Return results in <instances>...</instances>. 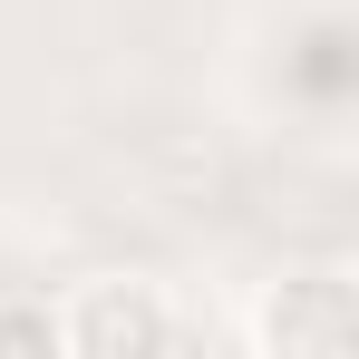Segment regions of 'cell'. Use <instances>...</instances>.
<instances>
[{"label":"cell","instance_id":"cell-1","mask_svg":"<svg viewBox=\"0 0 359 359\" xmlns=\"http://www.w3.org/2000/svg\"><path fill=\"white\" fill-rule=\"evenodd\" d=\"M359 340V292L350 272H282L243 311V350L252 359H340Z\"/></svg>","mask_w":359,"mask_h":359},{"label":"cell","instance_id":"cell-2","mask_svg":"<svg viewBox=\"0 0 359 359\" xmlns=\"http://www.w3.org/2000/svg\"><path fill=\"white\" fill-rule=\"evenodd\" d=\"M175 301L156 292V282H126V272H107V282H78V292L59 301V340L68 359H156L175 350Z\"/></svg>","mask_w":359,"mask_h":359},{"label":"cell","instance_id":"cell-3","mask_svg":"<svg viewBox=\"0 0 359 359\" xmlns=\"http://www.w3.org/2000/svg\"><path fill=\"white\" fill-rule=\"evenodd\" d=\"M0 359H68L49 292H0Z\"/></svg>","mask_w":359,"mask_h":359}]
</instances>
